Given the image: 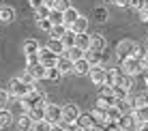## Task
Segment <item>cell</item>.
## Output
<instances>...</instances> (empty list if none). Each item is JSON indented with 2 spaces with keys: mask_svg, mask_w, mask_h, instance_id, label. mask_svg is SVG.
Masks as SVG:
<instances>
[{
  "mask_svg": "<svg viewBox=\"0 0 148 131\" xmlns=\"http://www.w3.org/2000/svg\"><path fill=\"white\" fill-rule=\"evenodd\" d=\"M140 52H142L140 45H137L135 41H131V39H122V41H118V45H116V58L118 60L135 58Z\"/></svg>",
  "mask_w": 148,
  "mask_h": 131,
  "instance_id": "cell-1",
  "label": "cell"
},
{
  "mask_svg": "<svg viewBox=\"0 0 148 131\" xmlns=\"http://www.w3.org/2000/svg\"><path fill=\"white\" fill-rule=\"evenodd\" d=\"M30 90H34V88H32V86H28V84H24L19 78H13L11 82H9L7 93L11 95V97H15V99H22V97H26Z\"/></svg>",
  "mask_w": 148,
  "mask_h": 131,
  "instance_id": "cell-2",
  "label": "cell"
},
{
  "mask_svg": "<svg viewBox=\"0 0 148 131\" xmlns=\"http://www.w3.org/2000/svg\"><path fill=\"white\" fill-rule=\"evenodd\" d=\"M43 116L49 125H58L62 123V105H56V103H47L43 108Z\"/></svg>",
  "mask_w": 148,
  "mask_h": 131,
  "instance_id": "cell-3",
  "label": "cell"
},
{
  "mask_svg": "<svg viewBox=\"0 0 148 131\" xmlns=\"http://www.w3.org/2000/svg\"><path fill=\"white\" fill-rule=\"evenodd\" d=\"M118 69L125 75H129V78H135V75L142 73V67H140V62H137V58H125V60H120V67Z\"/></svg>",
  "mask_w": 148,
  "mask_h": 131,
  "instance_id": "cell-4",
  "label": "cell"
},
{
  "mask_svg": "<svg viewBox=\"0 0 148 131\" xmlns=\"http://www.w3.org/2000/svg\"><path fill=\"white\" fill-rule=\"evenodd\" d=\"M82 116L79 105L77 103H64L62 105V123H77V118Z\"/></svg>",
  "mask_w": 148,
  "mask_h": 131,
  "instance_id": "cell-5",
  "label": "cell"
},
{
  "mask_svg": "<svg viewBox=\"0 0 148 131\" xmlns=\"http://www.w3.org/2000/svg\"><path fill=\"white\" fill-rule=\"evenodd\" d=\"M37 58H39V64H43L45 69H52V67H56V62H58V56L52 54L47 47H41L39 54H37Z\"/></svg>",
  "mask_w": 148,
  "mask_h": 131,
  "instance_id": "cell-6",
  "label": "cell"
},
{
  "mask_svg": "<svg viewBox=\"0 0 148 131\" xmlns=\"http://www.w3.org/2000/svg\"><path fill=\"white\" fill-rule=\"evenodd\" d=\"M122 73L118 67H112V69H105V84L103 86H110V88H114V86H118L120 84V80H122Z\"/></svg>",
  "mask_w": 148,
  "mask_h": 131,
  "instance_id": "cell-7",
  "label": "cell"
},
{
  "mask_svg": "<svg viewBox=\"0 0 148 131\" xmlns=\"http://www.w3.org/2000/svg\"><path fill=\"white\" fill-rule=\"evenodd\" d=\"M105 47H108V41H105V37H103L101 32L90 34V47H88V49H92V52L101 54V52H105Z\"/></svg>",
  "mask_w": 148,
  "mask_h": 131,
  "instance_id": "cell-8",
  "label": "cell"
},
{
  "mask_svg": "<svg viewBox=\"0 0 148 131\" xmlns=\"http://www.w3.org/2000/svg\"><path fill=\"white\" fill-rule=\"evenodd\" d=\"M88 75H90V82H92L95 86H103V84H105V69L101 67V64H97V67H90Z\"/></svg>",
  "mask_w": 148,
  "mask_h": 131,
  "instance_id": "cell-9",
  "label": "cell"
},
{
  "mask_svg": "<svg viewBox=\"0 0 148 131\" xmlns=\"http://www.w3.org/2000/svg\"><path fill=\"white\" fill-rule=\"evenodd\" d=\"M131 116H133L135 127H144V125H148V108H146V105H140V108L133 110Z\"/></svg>",
  "mask_w": 148,
  "mask_h": 131,
  "instance_id": "cell-10",
  "label": "cell"
},
{
  "mask_svg": "<svg viewBox=\"0 0 148 131\" xmlns=\"http://www.w3.org/2000/svg\"><path fill=\"white\" fill-rule=\"evenodd\" d=\"M114 105L120 110V114H133V110H135V97L120 99V101H116Z\"/></svg>",
  "mask_w": 148,
  "mask_h": 131,
  "instance_id": "cell-11",
  "label": "cell"
},
{
  "mask_svg": "<svg viewBox=\"0 0 148 131\" xmlns=\"http://www.w3.org/2000/svg\"><path fill=\"white\" fill-rule=\"evenodd\" d=\"M39 49H41V45L37 39H26V41L22 43V52L26 54V56H34V54H39Z\"/></svg>",
  "mask_w": 148,
  "mask_h": 131,
  "instance_id": "cell-12",
  "label": "cell"
},
{
  "mask_svg": "<svg viewBox=\"0 0 148 131\" xmlns=\"http://www.w3.org/2000/svg\"><path fill=\"white\" fill-rule=\"evenodd\" d=\"M79 17V13H77V9H73V7H69L67 9V11H64L62 13V26L64 28H71V26H73V22H75V19H77Z\"/></svg>",
  "mask_w": 148,
  "mask_h": 131,
  "instance_id": "cell-13",
  "label": "cell"
},
{
  "mask_svg": "<svg viewBox=\"0 0 148 131\" xmlns=\"http://www.w3.org/2000/svg\"><path fill=\"white\" fill-rule=\"evenodd\" d=\"M71 32H75V34H84L86 30H88V17H84V15H79L77 19L73 22V26L69 28Z\"/></svg>",
  "mask_w": 148,
  "mask_h": 131,
  "instance_id": "cell-14",
  "label": "cell"
},
{
  "mask_svg": "<svg viewBox=\"0 0 148 131\" xmlns=\"http://www.w3.org/2000/svg\"><path fill=\"white\" fill-rule=\"evenodd\" d=\"M56 69H58V71H60V75H67V73H73V62H71L69 58L60 56V58H58V62H56Z\"/></svg>",
  "mask_w": 148,
  "mask_h": 131,
  "instance_id": "cell-15",
  "label": "cell"
},
{
  "mask_svg": "<svg viewBox=\"0 0 148 131\" xmlns=\"http://www.w3.org/2000/svg\"><path fill=\"white\" fill-rule=\"evenodd\" d=\"M99 99H105L110 105H114L116 103V97H114V88H110V86H101L99 88Z\"/></svg>",
  "mask_w": 148,
  "mask_h": 131,
  "instance_id": "cell-16",
  "label": "cell"
},
{
  "mask_svg": "<svg viewBox=\"0 0 148 131\" xmlns=\"http://www.w3.org/2000/svg\"><path fill=\"white\" fill-rule=\"evenodd\" d=\"M75 47H79L82 52H86V49L90 47V34H88V32L75 34Z\"/></svg>",
  "mask_w": 148,
  "mask_h": 131,
  "instance_id": "cell-17",
  "label": "cell"
},
{
  "mask_svg": "<svg viewBox=\"0 0 148 131\" xmlns=\"http://www.w3.org/2000/svg\"><path fill=\"white\" fill-rule=\"evenodd\" d=\"M62 56H64V58H69L71 62H77V60L84 58V52H82L79 47H75V45H73L71 49H64V54H62Z\"/></svg>",
  "mask_w": 148,
  "mask_h": 131,
  "instance_id": "cell-18",
  "label": "cell"
},
{
  "mask_svg": "<svg viewBox=\"0 0 148 131\" xmlns=\"http://www.w3.org/2000/svg\"><path fill=\"white\" fill-rule=\"evenodd\" d=\"M26 71L34 78V82H39V80H45V71H47V69H45L43 64H34V67H28Z\"/></svg>",
  "mask_w": 148,
  "mask_h": 131,
  "instance_id": "cell-19",
  "label": "cell"
},
{
  "mask_svg": "<svg viewBox=\"0 0 148 131\" xmlns=\"http://www.w3.org/2000/svg\"><path fill=\"white\" fill-rule=\"evenodd\" d=\"M45 47H47V49H49L52 54H56L58 58H60V56L64 54V47H62V43H60L58 39H49V43L45 45Z\"/></svg>",
  "mask_w": 148,
  "mask_h": 131,
  "instance_id": "cell-20",
  "label": "cell"
},
{
  "mask_svg": "<svg viewBox=\"0 0 148 131\" xmlns=\"http://www.w3.org/2000/svg\"><path fill=\"white\" fill-rule=\"evenodd\" d=\"M15 19V11L11 7H0V22L2 24H11Z\"/></svg>",
  "mask_w": 148,
  "mask_h": 131,
  "instance_id": "cell-21",
  "label": "cell"
},
{
  "mask_svg": "<svg viewBox=\"0 0 148 131\" xmlns=\"http://www.w3.org/2000/svg\"><path fill=\"white\" fill-rule=\"evenodd\" d=\"M84 60L90 64V67H97V64H101V54L92 52V49H86L84 52Z\"/></svg>",
  "mask_w": 148,
  "mask_h": 131,
  "instance_id": "cell-22",
  "label": "cell"
},
{
  "mask_svg": "<svg viewBox=\"0 0 148 131\" xmlns=\"http://www.w3.org/2000/svg\"><path fill=\"white\" fill-rule=\"evenodd\" d=\"M88 71H90V64L86 62L84 58L77 60V62H73V73L75 75H88Z\"/></svg>",
  "mask_w": 148,
  "mask_h": 131,
  "instance_id": "cell-23",
  "label": "cell"
},
{
  "mask_svg": "<svg viewBox=\"0 0 148 131\" xmlns=\"http://www.w3.org/2000/svg\"><path fill=\"white\" fill-rule=\"evenodd\" d=\"M30 127H32V120L28 118V114H22L17 118V123H15V129L17 131H30Z\"/></svg>",
  "mask_w": 148,
  "mask_h": 131,
  "instance_id": "cell-24",
  "label": "cell"
},
{
  "mask_svg": "<svg viewBox=\"0 0 148 131\" xmlns=\"http://www.w3.org/2000/svg\"><path fill=\"white\" fill-rule=\"evenodd\" d=\"M47 7L54 9V11H58V13H64L71 7V2L69 0H54V2H47Z\"/></svg>",
  "mask_w": 148,
  "mask_h": 131,
  "instance_id": "cell-25",
  "label": "cell"
},
{
  "mask_svg": "<svg viewBox=\"0 0 148 131\" xmlns=\"http://www.w3.org/2000/svg\"><path fill=\"white\" fill-rule=\"evenodd\" d=\"M120 116H122V114H120V110L116 108V105H110V108L105 110V118H108V123H116Z\"/></svg>",
  "mask_w": 148,
  "mask_h": 131,
  "instance_id": "cell-26",
  "label": "cell"
},
{
  "mask_svg": "<svg viewBox=\"0 0 148 131\" xmlns=\"http://www.w3.org/2000/svg\"><path fill=\"white\" fill-rule=\"evenodd\" d=\"M60 43H62V47H64V49H71V47L75 45V32L67 30V32H64V37L60 39Z\"/></svg>",
  "mask_w": 148,
  "mask_h": 131,
  "instance_id": "cell-27",
  "label": "cell"
},
{
  "mask_svg": "<svg viewBox=\"0 0 148 131\" xmlns=\"http://www.w3.org/2000/svg\"><path fill=\"white\" fill-rule=\"evenodd\" d=\"M116 125H118L120 129H129V127H133V116H131V114H122V116L116 120Z\"/></svg>",
  "mask_w": 148,
  "mask_h": 131,
  "instance_id": "cell-28",
  "label": "cell"
},
{
  "mask_svg": "<svg viewBox=\"0 0 148 131\" xmlns=\"http://www.w3.org/2000/svg\"><path fill=\"white\" fill-rule=\"evenodd\" d=\"M28 118L32 120V123L45 120V116H43V108H32V110H28Z\"/></svg>",
  "mask_w": 148,
  "mask_h": 131,
  "instance_id": "cell-29",
  "label": "cell"
},
{
  "mask_svg": "<svg viewBox=\"0 0 148 131\" xmlns=\"http://www.w3.org/2000/svg\"><path fill=\"white\" fill-rule=\"evenodd\" d=\"M64 32H67V28H64L62 24H60V26H52V30H49L47 34H49L52 39H58V41H60V39L64 37Z\"/></svg>",
  "mask_w": 148,
  "mask_h": 131,
  "instance_id": "cell-30",
  "label": "cell"
},
{
  "mask_svg": "<svg viewBox=\"0 0 148 131\" xmlns=\"http://www.w3.org/2000/svg\"><path fill=\"white\" fill-rule=\"evenodd\" d=\"M13 123V114L9 110H0V127H7Z\"/></svg>",
  "mask_w": 148,
  "mask_h": 131,
  "instance_id": "cell-31",
  "label": "cell"
},
{
  "mask_svg": "<svg viewBox=\"0 0 148 131\" xmlns=\"http://www.w3.org/2000/svg\"><path fill=\"white\" fill-rule=\"evenodd\" d=\"M47 19L52 22V26H60V24H62V13H58V11H54V9H49Z\"/></svg>",
  "mask_w": 148,
  "mask_h": 131,
  "instance_id": "cell-32",
  "label": "cell"
},
{
  "mask_svg": "<svg viewBox=\"0 0 148 131\" xmlns=\"http://www.w3.org/2000/svg\"><path fill=\"white\" fill-rule=\"evenodd\" d=\"M92 17L97 19V22H105V19H108V9L105 7H97L92 11Z\"/></svg>",
  "mask_w": 148,
  "mask_h": 131,
  "instance_id": "cell-33",
  "label": "cell"
},
{
  "mask_svg": "<svg viewBox=\"0 0 148 131\" xmlns=\"http://www.w3.org/2000/svg\"><path fill=\"white\" fill-rule=\"evenodd\" d=\"M60 78H62V75H60V71L56 67H52V69L45 71V80H49V82H60Z\"/></svg>",
  "mask_w": 148,
  "mask_h": 131,
  "instance_id": "cell-34",
  "label": "cell"
},
{
  "mask_svg": "<svg viewBox=\"0 0 148 131\" xmlns=\"http://www.w3.org/2000/svg\"><path fill=\"white\" fill-rule=\"evenodd\" d=\"M30 131H52V125L47 120H39V123H32Z\"/></svg>",
  "mask_w": 148,
  "mask_h": 131,
  "instance_id": "cell-35",
  "label": "cell"
},
{
  "mask_svg": "<svg viewBox=\"0 0 148 131\" xmlns=\"http://www.w3.org/2000/svg\"><path fill=\"white\" fill-rule=\"evenodd\" d=\"M77 125H79V127L82 129H88V127H92V118H90V114H82V116L77 118Z\"/></svg>",
  "mask_w": 148,
  "mask_h": 131,
  "instance_id": "cell-36",
  "label": "cell"
},
{
  "mask_svg": "<svg viewBox=\"0 0 148 131\" xmlns=\"http://www.w3.org/2000/svg\"><path fill=\"white\" fill-rule=\"evenodd\" d=\"M118 86H120L122 90H127V93H131V88H133V78H129V75H122V80H120Z\"/></svg>",
  "mask_w": 148,
  "mask_h": 131,
  "instance_id": "cell-37",
  "label": "cell"
},
{
  "mask_svg": "<svg viewBox=\"0 0 148 131\" xmlns=\"http://www.w3.org/2000/svg\"><path fill=\"white\" fill-rule=\"evenodd\" d=\"M34 13H37V19H47V15H49V7H47V4H43V7H39Z\"/></svg>",
  "mask_w": 148,
  "mask_h": 131,
  "instance_id": "cell-38",
  "label": "cell"
},
{
  "mask_svg": "<svg viewBox=\"0 0 148 131\" xmlns=\"http://www.w3.org/2000/svg\"><path fill=\"white\" fill-rule=\"evenodd\" d=\"M146 4H148V2H146V0H131V2H129V7H131V9H135V11H137V13H140V11H142V9H144V7H146Z\"/></svg>",
  "mask_w": 148,
  "mask_h": 131,
  "instance_id": "cell-39",
  "label": "cell"
},
{
  "mask_svg": "<svg viewBox=\"0 0 148 131\" xmlns=\"http://www.w3.org/2000/svg\"><path fill=\"white\" fill-rule=\"evenodd\" d=\"M37 26L43 30V32H49V30H52V22H49V19H37Z\"/></svg>",
  "mask_w": 148,
  "mask_h": 131,
  "instance_id": "cell-40",
  "label": "cell"
},
{
  "mask_svg": "<svg viewBox=\"0 0 148 131\" xmlns=\"http://www.w3.org/2000/svg\"><path fill=\"white\" fill-rule=\"evenodd\" d=\"M9 99H11V95H9L7 90H0V110H4V105L9 103Z\"/></svg>",
  "mask_w": 148,
  "mask_h": 131,
  "instance_id": "cell-41",
  "label": "cell"
},
{
  "mask_svg": "<svg viewBox=\"0 0 148 131\" xmlns=\"http://www.w3.org/2000/svg\"><path fill=\"white\" fill-rule=\"evenodd\" d=\"M62 125H64V131H84L77 123H69V125H67V123H62Z\"/></svg>",
  "mask_w": 148,
  "mask_h": 131,
  "instance_id": "cell-42",
  "label": "cell"
},
{
  "mask_svg": "<svg viewBox=\"0 0 148 131\" xmlns=\"http://www.w3.org/2000/svg\"><path fill=\"white\" fill-rule=\"evenodd\" d=\"M34 64H39L37 54H34V56H26V69H28V67H34Z\"/></svg>",
  "mask_w": 148,
  "mask_h": 131,
  "instance_id": "cell-43",
  "label": "cell"
},
{
  "mask_svg": "<svg viewBox=\"0 0 148 131\" xmlns=\"http://www.w3.org/2000/svg\"><path fill=\"white\" fill-rule=\"evenodd\" d=\"M43 4H47V0H30V7H32L34 11H37L39 7H43Z\"/></svg>",
  "mask_w": 148,
  "mask_h": 131,
  "instance_id": "cell-44",
  "label": "cell"
},
{
  "mask_svg": "<svg viewBox=\"0 0 148 131\" xmlns=\"http://www.w3.org/2000/svg\"><path fill=\"white\" fill-rule=\"evenodd\" d=\"M95 108H99V110H108V108H110V103L105 101V99H97V105H95Z\"/></svg>",
  "mask_w": 148,
  "mask_h": 131,
  "instance_id": "cell-45",
  "label": "cell"
},
{
  "mask_svg": "<svg viewBox=\"0 0 148 131\" xmlns=\"http://www.w3.org/2000/svg\"><path fill=\"white\" fill-rule=\"evenodd\" d=\"M140 19H142L144 24H148V4H146L144 9H142V11H140Z\"/></svg>",
  "mask_w": 148,
  "mask_h": 131,
  "instance_id": "cell-46",
  "label": "cell"
},
{
  "mask_svg": "<svg viewBox=\"0 0 148 131\" xmlns=\"http://www.w3.org/2000/svg\"><path fill=\"white\" fill-rule=\"evenodd\" d=\"M129 2H131V0H116V7H129Z\"/></svg>",
  "mask_w": 148,
  "mask_h": 131,
  "instance_id": "cell-47",
  "label": "cell"
},
{
  "mask_svg": "<svg viewBox=\"0 0 148 131\" xmlns=\"http://www.w3.org/2000/svg\"><path fill=\"white\" fill-rule=\"evenodd\" d=\"M52 131H64V125L58 123V125H52Z\"/></svg>",
  "mask_w": 148,
  "mask_h": 131,
  "instance_id": "cell-48",
  "label": "cell"
},
{
  "mask_svg": "<svg viewBox=\"0 0 148 131\" xmlns=\"http://www.w3.org/2000/svg\"><path fill=\"white\" fill-rule=\"evenodd\" d=\"M84 131H101V125H92V127H88V129H84Z\"/></svg>",
  "mask_w": 148,
  "mask_h": 131,
  "instance_id": "cell-49",
  "label": "cell"
},
{
  "mask_svg": "<svg viewBox=\"0 0 148 131\" xmlns=\"http://www.w3.org/2000/svg\"><path fill=\"white\" fill-rule=\"evenodd\" d=\"M137 131H148V125H144V127H137Z\"/></svg>",
  "mask_w": 148,
  "mask_h": 131,
  "instance_id": "cell-50",
  "label": "cell"
},
{
  "mask_svg": "<svg viewBox=\"0 0 148 131\" xmlns=\"http://www.w3.org/2000/svg\"><path fill=\"white\" fill-rule=\"evenodd\" d=\"M122 131H137V127L133 125V127H129V129H122Z\"/></svg>",
  "mask_w": 148,
  "mask_h": 131,
  "instance_id": "cell-51",
  "label": "cell"
},
{
  "mask_svg": "<svg viewBox=\"0 0 148 131\" xmlns=\"http://www.w3.org/2000/svg\"><path fill=\"white\" fill-rule=\"evenodd\" d=\"M144 80H146V86H148V69L144 71Z\"/></svg>",
  "mask_w": 148,
  "mask_h": 131,
  "instance_id": "cell-52",
  "label": "cell"
},
{
  "mask_svg": "<svg viewBox=\"0 0 148 131\" xmlns=\"http://www.w3.org/2000/svg\"><path fill=\"white\" fill-rule=\"evenodd\" d=\"M144 54H148V43H146V49H144Z\"/></svg>",
  "mask_w": 148,
  "mask_h": 131,
  "instance_id": "cell-53",
  "label": "cell"
},
{
  "mask_svg": "<svg viewBox=\"0 0 148 131\" xmlns=\"http://www.w3.org/2000/svg\"><path fill=\"white\" fill-rule=\"evenodd\" d=\"M105 2H116V0H105Z\"/></svg>",
  "mask_w": 148,
  "mask_h": 131,
  "instance_id": "cell-54",
  "label": "cell"
},
{
  "mask_svg": "<svg viewBox=\"0 0 148 131\" xmlns=\"http://www.w3.org/2000/svg\"><path fill=\"white\" fill-rule=\"evenodd\" d=\"M47 2H54V0H47Z\"/></svg>",
  "mask_w": 148,
  "mask_h": 131,
  "instance_id": "cell-55",
  "label": "cell"
},
{
  "mask_svg": "<svg viewBox=\"0 0 148 131\" xmlns=\"http://www.w3.org/2000/svg\"><path fill=\"white\" fill-rule=\"evenodd\" d=\"M0 129H2V127H0Z\"/></svg>",
  "mask_w": 148,
  "mask_h": 131,
  "instance_id": "cell-56",
  "label": "cell"
}]
</instances>
